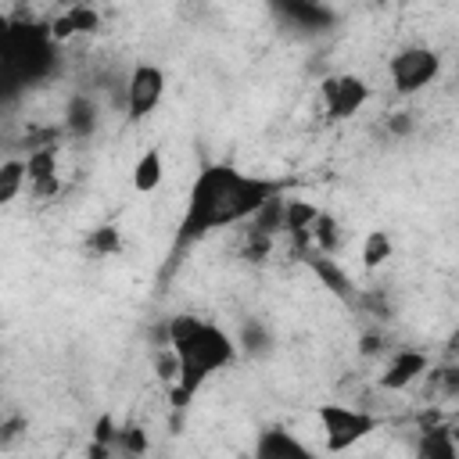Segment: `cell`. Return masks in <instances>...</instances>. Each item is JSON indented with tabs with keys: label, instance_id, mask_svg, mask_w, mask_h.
Masks as SVG:
<instances>
[{
	"label": "cell",
	"instance_id": "cell-8",
	"mask_svg": "<svg viewBox=\"0 0 459 459\" xmlns=\"http://www.w3.org/2000/svg\"><path fill=\"white\" fill-rule=\"evenodd\" d=\"M427 369H430V355L427 351H420V348H398L391 355V362L384 366V373L377 377V387H384V391H405L420 377H427Z\"/></svg>",
	"mask_w": 459,
	"mask_h": 459
},
{
	"label": "cell",
	"instance_id": "cell-16",
	"mask_svg": "<svg viewBox=\"0 0 459 459\" xmlns=\"http://www.w3.org/2000/svg\"><path fill=\"white\" fill-rule=\"evenodd\" d=\"M283 194H273L269 201H262L258 204V212L244 222L247 230H255V233H269V237H276V233H283Z\"/></svg>",
	"mask_w": 459,
	"mask_h": 459
},
{
	"label": "cell",
	"instance_id": "cell-2",
	"mask_svg": "<svg viewBox=\"0 0 459 459\" xmlns=\"http://www.w3.org/2000/svg\"><path fill=\"white\" fill-rule=\"evenodd\" d=\"M165 344L176 351L179 359V377L169 387V402L176 409L190 405L194 394L201 391L204 380H212L215 373L230 369L240 355L237 337H230L219 323L201 319V316H172L165 323Z\"/></svg>",
	"mask_w": 459,
	"mask_h": 459
},
{
	"label": "cell",
	"instance_id": "cell-15",
	"mask_svg": "<svg viewBox=\"0 0 459 459\" xmlns=\"http://www.w3.org/2000/svg\"><path fill=\"white\" fill-rule=\"evenodd\" d=\"M165 179V158L158 147H147L136 161H133V190L136 194H154Z\"/></svg>",
	"mask_w": 459,
	"mask_h": 459
},
{
	"label": "cell",
	"instance_id": "cell-1",
	"mask_svg": "<svg viewBox=\"0 0 459 459\" xmlns=\"http://www.w3.org/2000/svg\"><path fill=\"white\" fill-rule=\"evenodd\" d=\"M273 194H283V179L251 176V172H240L237 165H226V161L201 169L190 194H186V208H183L172 251L179 255L215 230L244 226L258 212V204L269 201Z\"/></svg>",
	"mask_w": 459,
	"mask_h": 459
},
{
	"label": "cell",
	"instance_id": "cell-22",
	"mask_svg": "<svg viewBox=\"0 0 459 459\" xmlns=\"http://www.w3.org/2000/svg\"><path fill=\"white\" fill-rule=\"evenodd\" d=\"M351 308H359V312H366L373 319H391V301H387V294L380 287H359V298H355Z\"/></svg>",
	"mask_w": 459,
	"mask_h": 459
},
{
	"label": "cell",
	"instance_id": "cell-26",
	"mask_svg": "<svg viewBox=\"0 0 459 459\" xmlns=\"http://www.w3.org/2000/svg\"><path fill=\"white\" fill-rule=\"evenodd\" d=\"M25 430H29V423H25V416H18V412L7 416V420H0V448H11Z\"/></svg>",
	"mask_w": 459,
	"mask_h": 459
},
{
	"label": "cell",
	"instance_id": "cell-29",
	"mask_svg": "<svg viewBox=\"0 0 459 459\" xmlns=\"http://www.w3.org/2000/svg\"><path fill=\"white\" fill-rule=\"evenodd\" d=\"M237 344H244L247 351H258V348H265V344H269V337H265V330H262V326H255V323H251V326H247V333H244V341H237Z\"/></svg>",
	"mask_w": 459,
	"mask_h": 459
},
{
	"label": "cell",
	"instance_id": "cell-25",
	"mask_svg": "<svg viewBox=\"0 0 459 459\" xmlns=\"http://www.w3.org/2000/svg\"><path fill=\"white\" fill-rule=\"evenodd\" d=\"M115 448H118V452H133V455H140V452H147V434L136 430V427H126V430H118Z\"/></svg>",
	"mask_w": 459,
	"mask_h": 459
},
{
	"label": "cell",
	"instance_id": "cell-12",
	"mask_svg": "<svg viewBox=\"0 0 459 459\" xmlns=\"http://www.w3.org/2000/svg\"><path fill=\"white\" fill-rule=\"evenodd\" d=\"M416 455H420V459H455V455H459V445H455L452 427H445L441 420L430 423V427H420Z\"/></svg>",
	"mask_w": 459,
	"mask_h": 459
},
{
	"label": "cell",
	"instance_id": "cell-7",
	"mask_svg": "<svg viewBox=\"0 0 459 459\" xmlns=\"http://www.w3.org/2000/svg\"><path fill=\"white\" fill-rule=\"evenodd\" d=\"M308 269H312V276L319 280V287H326L337 301H344V305H355V298H359V283L351 280V273L333 258V255H323V251H308L305 258H301Z\"/></svg>",
	"mask_w": 459,
	"mask_h": 459
},
{
	"label": "cell",
	"instance_id": "cell-23",
	"mask_svg": "<svg viewBox=\"0 0 459 459\" xmlns=\"http://www.w3.org/2000/svg\"><path fill=\"white\" fill-rule=\"evenodd\" d=\"M273 240H276V237H269V233H255V230H244L240 258H247V262H265V258H269V251H273Z\"/></svg>",
	"mask_w": 459,
	"mask_h": 459
},
{
	"label": "cell",
	"instance_id": "cell-14",
	"mask_svg": "<svg viewBox=\"0 0 459 459\" xmlns=\"http://www.w3.org/2000/svg\"><path fill=\"white\" fill-rule=\"evenodd\" d=\"M97 122H100V111H97V104H93L86 93H75V97L68 100V108H65V129H68L72 136L86 140V136H93Z\"/></svg>",
	"mask_w": 459,
	"mask_h": 459
},
{
	"label": "cell",
	"instance_id": "cell-27",
	"mask_svg": "<svg viewBox=\"0 0 459 459\" xmlns=\"http://www.w3.org/2000/svg\"><path fill=\"white\" fill-rule=\"evenodd\" d=\"M11 43H14V18L7 11H0V57H7Z\"/></svg>",
	"mask_w": 459,
	"mask_h": 459
},
{
	"label": "cell",
	"instance_id": "cell-24",
	"mask_svg": "<svg viewBox=\"0 0 459 459\" xmlns=\"http://www.w3.org/2000/svg\"><path fill=\"white\" fill-rule=\"evenodd\" d=\"M154 373H158V380H161L165 387L176 384V377H179V359H176V351H172L169 344H161V348L154 351Z\"/></svg>",
	"mask_w": 459,
	"mask_h": 459
},
{
	"label": "cell",
	"instance_id": "cell-11",
	"mask_svg": "<svg viewBox=\"0 0 459 459\" xmlns=\"http://www.w3.org/2000/svg\"><path fill=\"white\" fill-rule=\"evenodd\" d=\"M50 25V36H54V43H68L72 36H86V32H97L100 29V14H97V7H90L86 0H79V4H68L54 22H47Z\"/></svg>",
	"mask_w": 459,
	"mask_h": 459
},
{
	"label": "cell",
	"instance_id": "cell-28",
	"mask_svg": "<svg viewBox=\"0 0 459 459\" xmlns=\"http://www.w3.org/2000/svg\"><path fill=\"white\" fill-rule=\"evenodd\" d=\"M387 129H391V136H409L412 133V115L409 111H394L387 118Z\"/></svg>",
	"mask_w": 459,
	"mask_h": 459
},
{
	"label": "cell",
	"instance_id": "cell-6",
	"mask_svg": "<svg viewBox=\"0 0 459 459\" xmlns=\"http://www.w3.org/2000/svg\"><path fill=\"white\" fill-rule=\"evenodd\" d=\"M165 97V68L154 61H140L133 65L129 79H126V115L133 122L147 118Z\"/></svg>",
	"mask_w": 459,
	"mask_h": 459
},
{
	"label": "cell",
	"instance_id": "cell-5",
	"mask_svg": "<svg viewBox=\"0 0 459 459\" xmlns=\"http://www.w3.org/2000/svg\"><path fill=\"white\" fill-rule=\"evenodd\" d=\"M319 100H323L326 118L344 122V118L359 115V111L366 108L369 86H366V79H359V75H351V72H337V75H326V79L319 82Z\"/></svg>",
	"mask_w": 459,
	"mask_h": 459
},
{
	"label": "cell",
	"instance_id": "cell-20",
	"mask_svg": "<svg viewBox=\"0 0 459 459\" xmlns=\"http://www.w3.org/2000/svg\"><path fill=\"white\" fill-rule=\"evenodd\" d=\"M394 244H391V233L387 230H369L362 237V265L366 269H380L387 258H391Z\"/></svg>",
	"mask_w": 459,
	"mask_h": 459
},
{
	"label": "cell",
	"instance_id": "cell-4",
	"mask_svg": "<svg viewBox=\"0 0 459 459\" xmlns=\"http://www.w3.org/2000/svg\"><path fill=\"white\" fill-rule=\"evenodd\" d=\"M441 75V54L434 47H402L391 54L387 61V79L394 86V93L409 97V93H420L423 86H430L434 79Z\"/></svg>",
	"mask_w": 459,
	"mask_h": 459
},
{
	"label": "cell",
	"instance_id": "cell-19",
	"mask_svg": "<svg viewBox=\"0 0 459 459\" xmlns=\"http://www.w3.org/2000/svg\"><path fill=\"white\" fill-rule=\"evenodd\" d=\"M25 190V158H4L0 161V208H7Z\"/></svg>",
	"mask_w": 459,
	"mask_h": 459
},
{
	"label": "cell",
	"instance_id": "cell-10",
	"mask_svg": "<svg viewBox=\"0 0 459 459\" xmlns=\"http://www.w3.org/2000/svg\"><path fill=\"white\" fill-rule=\"evenodd\" d=\"M316 204L301 201V197H287L283 201V233L294 244V255H308L312 251V222H316Z\"/></svg>",
	"mask_w": 459,
	"mask_h": 459
},
{
	"label": "cell",
	"instance_id": "cell-18",
	"mask_svg": "<svg viewBox=\"0 0 459 459\" xmlns=\"http://www.w3.org/2000/svg\"><path fill=\"white\" fill-rule=\"evenodd\" d=\"M341 247V222L330 215V212H316V222H312V251H323V255H337Z\"/></svg>",
	"mask_w": 459,
	"mask_h": 459
},
{
	"label": "cell",
	"instance_id": "cell-30",
	"mask_svg": "<svg viewBox=\"0 0 459 459\" xmlns=\"http://www.w3.org/2000/svg\"><path fill=\"white\" fill-rule=\"evenodd\" d=\"M384 351V333H362L359 337V355H380Z\"/></svg>",
	"mask_w": 459,
	"mask_h": 459
},
{
	"label": "cell",
	"instance_id": "cell-9",
	"mask_svg": "<svg viewBox=\"0 0 459 459\" xmlns=\"http://www.w3.org/2000/svg\"><path fill=\"white\" fill-rule=\"evenodd\" d=\"M25 186L36 197H54L61 190V179H57V143L29 147V154H25Z\"/></svg>",
	"mask_w": 459,
	"mask_h": 459
},
{
	"label": "cell",
	"instance_id": "cell-3",
	"mask_svg": "<svg viewBox=\"0 0 459 459\" xmlns=\"http://www.w3.org/2000/svg\"><path fill=\"white\" fill-rule=\"evenodd\" d=\"M316 420L323 427L326 452H348L362 437L380 430V416H373L369 409L348 405V402H323V405H316Z\"/></svg>",
	"mask_w": 459,
	"mask_h": 459
},
{
	"label": "cell",
	"instance_id": "cell-31",
	"mask_svg": "<svg viewBox=\"0 0 459 459\" xmlns=\"http://www.w3.org/2000/svg\"><path fill=\"white\" fill-rule=\"evenodd\" d=\"M54 4H61V7H68V4H79V0H54Z\"/></svg>",
	"mask_w": 459,
	"mask_h": 459
},
{
	"label": "cell",
	"instance_id": "cell-21",
	"mask_svg": "<svg viewBox=\"0 0 459 459\" xmlns=\"http://www.w3.org/2000/svg\"><path fill=\"white\" fill-rule=\"evenodd\" d=\"M280 7H283V14H287L294 25H301V29H312V25H326V22H330V14H326L316 0H280Z\"/></svg>",
	"mask_w": 459,
	"mask_h": 459
},
{
	"label": "cell",
	"instance_id": "cell-17",
	"mask_svg": "<svg viewBox=\"0 0 459 459\" xmlns=\"http://www.w3.org/2000/svg\"><path fill=\"white\" fill-rule=\"evenodd\" d=\"M82 247H86L90 255H97V258H115V255L122 251V230H118L115 222H100V226H93V230L86 233Z\"/></svg>",
	"mask_w": 459,
	"mask_h": 459
},
{
	"label": "cell",
	"instance_id": "cell-13",
	"mask_svg": "<svg viewBox=\"0 0 459 459\" xmlns=\"http://www.w3.org/2000/svg\"><path fill=\"white\" fill-rule=\"evenodd\" d=\"M255 455H262V459H290V455L301 459V455H308V448H305L290 430L273 427V430H262V434H258Z\"/></svg>",
	"mask_w": 459,
	"mask_h": 459
}]
</instances>
